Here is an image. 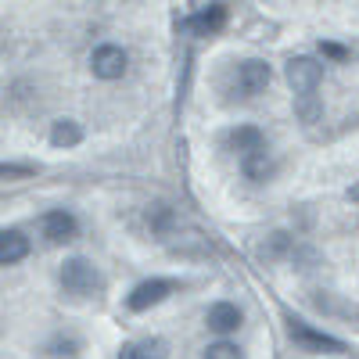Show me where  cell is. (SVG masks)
Segmentation results:
<instances>
[{
  "label": "cell",
  "instance_id": "obj_7",
  "mask_svg": "<svg viewBox=\"0 0 359 359\" xmlns=\"http://www.w3.org/2000/svg\"><path fill=\"white\" fill-rule=\"evenodd\" d=\"M40 226H43V237H47L50 245H65V241H72V237H76V216L65 212V208L47 212Z\"/></svg>",
  "mask_w": 359,
  "mask_h": 359
},
{
  "label": "cell",
  "instance_id": "obj_13",
  "mask_svg": "<svg viewBox=\"0 0 359 359\" xmlns=\"http://www.w3.org/2000/svg\"><path fill=\"white\" fill-rule=\"evenodd\" d=\"M79 140H83L79 123H72V118H62V123H54V130H50V144H54V147H76Z\"/></svg>",
  "mask_w": 359,
  "mask_h": 359
},
{
  "label": "cell",
  "instance_id": "obj_9",
  "mask_svg": "<svg viewBox=\"0 0 359 359\" xmlns=\"http://www.w3.org/2000/svg\"><path fill=\"white\" fill-rule=\"evenodd\" d=\"M226 144H230L241 158H245V155H255V151H266V137H262L259 126H237V130H230Z\"/></svg>",
  "mask_w": 359,
  "mask_h": 359
},
{
  "label": "cell",
  "instance_id": "obj_2",
  "mask_svg": "<svg viewBox=\"0 0 359 359\" xmlns=\"http://www.w3.org/2000/svg\"><path fill=\"white\" fill-rule=\"evenodd\" d=\"M126 65H130V54L118 43H101V47H94V54H90V72H94L97 79H108V83L123 79Z\"/></svg>",
  "mask_w": 359,
  "mask_h": 359
},
{
  "label": "cell",
  "instance_id": "obj_19",
  "mask_svg": "<svg viewBox=\"0 0 359 359\" xmlns=\"http://www.w3.org/2000/svg\"><path fill=\"white\" fill-rule=\"evenodd\" d=\"M320 50H323V57H334V62H345L348 57V50L341 43H320Z\"/></svg>",
  "mask_w": 359,
  "mask_h": 359
},
{
  "label": "cell",
  "instance_id": "obj_11",
  "mask_svg": "<svg viewBox=\"0 0 359 359\" xmlns=\"http://www.w3.org/2000/svg\"><path fill=\"white\" fill-rule=\"evenodd\" d=\"M191 25H194L198 36H216L219 29L226 25V4H208V8H201Z\"/></svg>",
  "mask_w": 359,
  "mask_h": 359
},
{
  "label": "cell",
  "instance_id": "obj_17",
  "mask_svg": "<svg viewBox=\"0 0 359 359\" xmlns=\"http://www.w3.org/2000/svg\"><path fill=\"white\" fill-rule=\"evenodd\" d=\"M33 172V165L25 162H0V180H11V176H29Z\"/></svg>",
  "mask_w": 359,
  "mask_h": 359
},
{
  "label": "cell",
  "instance_id": "obj_1",
  "mask_svg": "<svg viewBox=\"0 0 359 359\" xmlns=\"http://www.w3.org/2000/svg\"><path fill=\"white\" fill-rule=\"evenodd\" d=\"M62 287L69 294H76V298H90V294H101L104 280L86 259H69L62 266Z\"/></svg>",
  "mask_w": 359,
  "mask_h": 359
},
{
  "label": "cell",
  "instance_id": "obj_18",
  "mask_svg": "<svg viewBox=\"0 0 359 359\" xmlns=\"http://www.w3.org/2000/svg\"><path fill=\"white\" fill-rule=\"evenodd\" d=\"M284 248H287V233H273V237H269V241H266V245H262L259 252H262V255H269V259H273V255H280Z\"/></svg>",
  "mask_w": 359,
  "mask_h": 359
},
{
  "label": "cell",
  "instance_id": "obj_3",
  "mask_svg": "<svg viewBox=\"0 0 359 359\" xmlns=\"http://www.w3.org/2000/svg\"><path fill=\"white\" fill-rule=\"evenodd\" d=\"M287 334H291L294 345H302L306 352H341V348H345L338 338L313 331V327H309L306 320H298V316H287Z\"/></svg>",
  "mask_w": 359,
  "mask_h": 359
},
{
  "label": "cell",
  "instance_id": "obj_16",
  "mask_svg": "<svg viewBox=\"0 0 359 359\" xmlns=\"http://www.w3.org/2000/svg\"><path fill=\"white\" fill-rule=\"evenodd\" d=\"M205 359H241V348L230 345V341H216L205 348Z\"/></svg>",
  "mask_w": 359,
  "mask_h": 359
},
{
  "label": "cell",
  "instance_id": "obj_5",
  "mask_svg": "<svg viewBox=\"0 0 359 359\" xmlns=\"http://www.w3.org/2000/svg\"><path fill=\"white\" fill-rule=\"evenodd\" d=\"M172 280H144V284H137L133 291H130V298H126V306L133 309V313H144V309H151V306H158L162 298H169L172 294Z\"/></svg>",
  "mask_w": 359,
  "mask_h": 359
},
{
  "label": "cell",
  "instance_id": "obj_6",
  "mask_svg": "<svg viewBox=\"0 0 359 359\" xmlns=\"http://www.w3.org/2000/svg\"><path fill=\"white\" fill-rule=\"evenodd\" d=\"M269 79H273V72H269L266 62H245L241 69H237V94L255 97V94H262V90L269 86Z\"/></svg>",
  "mask_w": 359,
  "mask_h": 359
},
{
  "label": "cell",
  "instance_id": "obj_12",
  "mask_svg": "<svg viewBox=\"0 0 359 359\" xmlns=\"http://www.w3.org/2000/svg\"><path fill=\"white\" fill-rule=\"evenodd\" d=\"M165 341H158V338H144V341H133V345H126L123 352H118V359H165Z\"/></svg>",
  "mask_w": 359,
  "mask_h": 359
},
{
  "label": "cell",
  "instance_id": "obj_14",
  "mask_svg": "<svg viewBox=\"0 0 359 359\" xmlns=\"http://www.w3.org/2000/svg\"><path fill=\"white\" fill-rule=\"evenodd\" d=\"M269 158H266V151H255V155H245V176L248 180H266L269 176Z\"/></svg>",
  "mask_w": 359,
  "mask_h": 359
},
{
  "label": "cell",
  "instance_id": "obj_4",
  "mask_svg": "<svg viewBox=\"0 0 359 359\" xmlns=\"http://www.w3.org/2000/svg\"><path fill=\"white\" fill-rule=\"evenodd\" d=\"M320 79H323V65L313 62V57H294V62L287 65V83H291V90H294V97L316 94Z\"/></svg>",
  "mask_w": 359,
  "mask_h": 359
},
{
  "label": "cell",
  "instance_id": "obj_10",
  "mask_svg": "<svg viewBox=\"0 0 359 359\" xmlns=\"http://www.w3.org/2000/svg\"><path fill=\"white\" fill-rule=\"evenodd\" d=\"M29 255V237L22 230H0V266H15Z\"/></svg>",
  "mask_w": 359,
  "mask_h": 359
},
{
  "label": "cell",
  "instance_id": "obj_8",
  "mask_svg": "<svg viewBox=\"0 0 359 359\" xmlns=\"http://www.w3.org/2000/svg\"><path fill=\"white\" fill-rule=\"evenodd\" d=\"M205 323H208V331H216V334H230V331H237V327L245 323V313L237 309L233 302H216L212 309H208Z\"/></svg>",
  "mask_w": 359,
  "mask_h": 359
},
{
  "label": "cell",
  "instance_id": "obj_15",
  "mask_svg": "<svg viewBox=\"0 0 359 359\" xmlns=\"http://www.w3.org/2000/svg\"><path fill=\"white\" fill-rule=\"evenodd\" d=\"M294 111H298V118H302V123H316V118H320V101H316V94L294 97Z\"/></svg>",
  "mask_w": 359,
  "mask_h": 359
}]
</instances>
